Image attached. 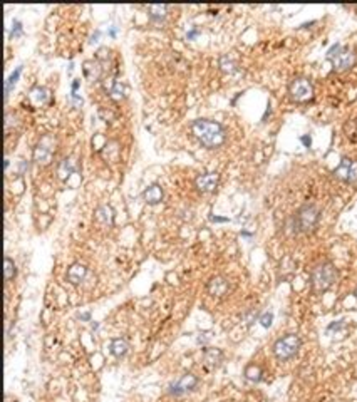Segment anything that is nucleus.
<instances>
[{"label": "nucleus", "instance_id": "21", "mask_svg": "<svg viewBox=\"0 0 357 402\" xmlns=\"http://www.w3.org/2000/svg\"><path fill=\"white\" fill-rule=\"evenodd\" d=\"M3 270H5V280H12L14 278V275H15V265H14V262H12L10 258H5L3 260Z\"/></svg>", "mask_w": 357, "mask_h": 402}, {"label": "nucleus", "instance_id": "31", "mask_svg": "<svg viewBox=\"0 0 357 402\" xmlns=\"http://www.w3.org/2000/svg\"><path fill=\"white\" fill-rule=\"evenodd\" d=\"M356 297H357V288H356Z\"/></svg>", "mask_w": 357, "mask_h": 402}, {"label": "nucleus", "instance_id": "4", "mask_svg": "<svg viewBox=\"0 0 357 402\" xmlns=\"http://www.w3.org/2000/svg\"><path fill=\"white\" fill-rule=\"evenodd\" d=\"M299 347H300V339L297 335H285L283 339L275 342L274 352L280 360H287L297 354Z\"/></svg>", "mask_w": 357, "mask_h": 402}, {"label": "nucleus", "instance_id": "20", "mask_svg": "<svg viewBox=\"0 0 357 402\" xmlns=\"http://www.w3.org/2000/svg\"><path fill=\"white\" fill-rule=\"evenodd\" d=\"M30 97H32V99H35V101H40V103H46L47 97H49V91H47V89L37 87V89H34V91H32Z\"/></svg>", "mask_w": 357, "mask_h": 402}, {"label": "nucleus", "instance_id": "25", "mask_svg": "<svg viewBox=\"0 0 357 402\" xmlns=\"http://www.w3.org/2000/svg\"><path fill=\"white\" fill-rule=\"evenodd\" d=\"M272 320H274V315L270 314H265V315H262V319H260V323L263 327H270L272 325Z\"/></svg>", "mask_w": 357, "mask_h": 402}, {"label": "nucleus", "instance_id": "28", "mask_svg": "<svg viewBox=\"0 0 357 402\" xmlns=\"http://www.w3.org/2000/svg\"><path fill=\"white\" fill-rule=\"evenodd\" d=\"M302 143L305 144V146H310V137L309 136H303L302 137Z\"/></svg>", "mask_w": 357, "mask_h": 402}, {"label": "nucleus", "instance_id": "27", "mask_svg": "<svg viewBox=\"0 0 357 402\" xmlns=\"http://www.w3.org/2000/svg\"><path fill=\"white\" fill-rule=\"evenodd\" d=\"M78 87H79V80H74V84H72V94H76Z\"/></svg>", "mask_w": 357, "mask_h": 402}, {"label": "nucleus", "instance_id": "8", "mask_svg": "<svg viewBox=\"0 0 357 402\" xmlns=\"http://www.w3.org/2000/svg\"><path fill=\"white\" fill-rule=\"evenodd\" d=\"M198 384V379L193 375V374H186V375L181 377L180 380H178L176 384L171 385L169 387V392L174 394V396H181V394H185V392H188V391H192V389H194V385Z\"/></svg>", "mask_w": 357, "mask_h": 402}, {"label": "nucleus", "instance_id": "30", "mask_svg": "<svg viewBox=\"0 0 357 402\" xmlns=\"http://www.w3.org/2000/svg\"><path fill=\"white\" fill-rule=\"evenodd\" d=\"M79 319H82V320H89V319H91V315H89V314H82V315H79Z\"/></svg>", "mask_w": 357, "mask_h": 402}, {"label": "nucleus", "instance_id": "19", "mask_svg": "<svg viewBox=\"0 0 357 402\" xmlns=\"http://www.w3.org/2000/svg\"><path fill=\"white\" fill-rule=\"evenodd\" d=\"M245 375H247V379H250V380H260V375H262V371L258 367H255V365H250V367H247V371H245Z\"/></svg>", "mask_w": 357, "mask_h": 402}, {"label": "nucleus", "instance_id": "14", "mask_svg": "<svg viewBox=\"0 0 357 402\" xmlns=\"http://www.w3.org/2000/svg\"><path fill=\"white\" fill-rule=\"evenodd\" d=\"M143 198L146 203H149V205H156V203H160L161 200H163V189H161V186L153 185L143 193Z\"/></svg>", "mask_w": 357, "mask_h": 402}, {"label": "nucleus", "instance_id": "2", "mask_svg": "<svg viewBox=\"0 0 357 402\" xmlns=\"http://www.w3.org/2000/svg\"><path fill=\"white\" fill-rule=\"evenodd\" d=\"M335 278H337V271L332 263H322V265H317L312 270L310 275V282L314 292H326L332 285H334Z\"/></svg>", "mask_w": 357, "mask_h": 402}, {"label": "nucleus", "instance_id": "22", "mask_svg": "<svg viewBox=\"0 0 357 402\" xmlns=\"http://www.w3.org/2000/svg\"><path fill=\"white\" fill-rule=\"evenodd\" d=\"M149 12H151V17L153 19H165V12H166V7L165 5H153L149 7Z\"/></svg>", "mask_w": 357, "mask_h": 402}, {"label": "nucleus", "instance_id": "5", "mask_svg": "<svg viewBox=\"0 0 357 402\" xmlns=\"http://www.w3.org/2000/svg\"><path fill=\"white\" fill-rule=\"evenodd\" d=\"M312 94H314V91H312V86L307 79H295L290 84V96L299 103H305V101L312 99Z\"/></svg>", "mask_w": 357, "mask_h": 402}, {"label": "nucleus", "instance_id": "9", "mask_svg": "<svg viewBox=\"0 0 357 402\" xmlns=\"http://www.w3.org/2000/svg\"><path fill=\"white\" fill-rule=\"evenodd\" d=\"M206 290L212 297H223V295L228 292V282H226L225 277H213L206 285Z\"/></svg>", "mask_w": 357, "mask_h": 402}, {"label": "nucleus", "instance_id": "10", "mask_svg": "<svg viewBox=\"0 0 357 402\" xmlns=\"http://www.w3.org/2000/svg\"><path fill=\"white\" fill-rule=\"evenodd\" d=\"M218 180H220V176L217 173H205L196 178V188L205 193L213 191L218 186Z\"/></svg>", "mask_w": 357, "mask_h": 402}, {"label": "nucleus", "instance_id": "12", "mask_svg": "<svg viewBox=\"0 0 357 402\" xmlns=\"http://www.w3.org/2000/svg\"><path fill=\"white\" fill-rule=\"evenodd\" d=\"M86 275H87V268L84 265H81V263H74V265L67 270V280L72 283V285H79V283H82L84 278H86Z\"/></svg>", "mask_w": 357, "mask_h": 402}, {"label": "nucleus", "instance_id": "23", "mask_svg": "<svg viewBox=\"0 0 357 402\" xmlns=\"http://www.w3.org/2000/svg\"><path fill=\"white\" fill-rule=\"evenodd\" d=\"M123 91H124L123 84L114 82V86H112V89H111V96L114 97V99H121V97H123Z\"/></svg>", "mask_w": 357, "mask_h": 402}, {"label": "nucleus", "instance_id": "18", "mask_svg": "<svg viewBox=\"0 0 357 402\" xmlns=\"http://www.w3.org/2000/svg\"><path fill=\"white\" fill-rule=\"evenodd\" d=\"M92 72L96 74V77H99L101 74V69L97 64L91 62V60H87V62H84V74H86L87 79H94V76H92Z\"/></svg>", "mask_w": 357, "mask_h": 402}, {"label": "nucleus", "instance_id": "13", "mask_svg": "<svg viewBox=\"0 0 357 402\" xmlns=\"http://www.w3.org/2000/svg\"><path fill=\"white\" fill-rule=\"evenodd\" d=\"M34 160L39 164H49L52 160V148H49L46 144V139H42L37 144V148L34 149Z\"/></svg>", "mask_w": 357, "mask_h": 402}, {"label": "nucleus", "instance_id": "3", "mask_svg": "<svg viewBox=\"0 0 357 402\" xmlns=\"http://www.w3.org/2000/svg\"><path fill=\"white\" fill-rule=\"evenodd\" d=\"M319 223V208L314 205H307L299 210L295 214V228L299 231H312Z\"/></svg>", "mask_w": 357, "mask_h": 402}, {"label": "nucleus", "instance_id": "1", "mask_svg": "<svg viewBox=\"0 0 357 402\" xmlns=\"http://www.w3.org/2000/svg\"><path fill=\"white\" fill-rule=\"evenodd\" d=\"M193 134L206 148H218L225 141V131L218 123L210 119H196L192 126Z\"/></svg>", "mask_w": 357, "mask_h": 402}, {"label": "nucleus", "instance_id": "17", "mask_svg": "<svg viewBox=\"0 0 357 402\" xmlns=\"http://www.w3.org/2000/svg\"><path fill=\"white\" fill-rule=\"evenodd\" d=\"M205 362L206 364H210V365H217L218 362H220L221 360V357H223V354L220 350H218V348H206L205 350Z\"/></svg>", "mask_w": 357, "mask_h": 402}, {"label": "nucleus", "instance_id": "26", "mask_svg": "<svg viewBox=\"0 0 357 402\" xmlns=\"http://www.w3.org/2000/svg\"><path fill=\"white\" fill-rule=\"evenodd\" d=\"M14 26H15V27L12 29V37H14V35L17 34V32H20V22H15Z\"/></svg>", "mask_w": 357, "mask_h": 402}, {"label": "nucleus", "instance_id": "7", "mask_svg": "<svg viewBox=\"0 0 357 402\" xmlns=\"http://www.w3.org/2000/svg\"><path fill=\"white\" fill-rule=\"evenodd\" d=\"M332 62H334L335 71H347L356 64V54L352 51H340L335 57H332Z\"/></svg>", "mask_w": 357, "mask_h": 402}, {"label": "nucleus", "instance_id": "11", "mask_svg": "<svg viewBox=\"0 0 357 402\" xmlns=\"http://www.w3.org/2000/svg\"><path fill=\"white\" fill-rule=\"evenodd\" d=\"M94 218L97 223H101L103 226H111L112 221H114V211H112L111 206L103 205V206H97L94 211Z\"/></svg>", "mask_w": 357, "mask_h": 402}, {"label": "nucleus", "instance_id": "15", "mask_svg": "<svg viewBox=\"0 0 357 402\" xmlns=\"http://www.w3.org/2000/svg\"><path fill=\"white\" fill-rule=\"evenodd\" d=\"M109 348H111V354L114 357H124L126 354H128L129 345L123 339H114L111 342V345H109Z\"/></svg>", "mask_w": 357, "mask_h": 402}, {"label": "nucleus", "instance_id": "16", "mask_svg": "<svg viewBox=\"0 0 357 402\" xmlns=\"http://www.w3.org/2000/svg\"><path fill=\"white\" fill-rule=\"evenodd\" d=\"M78 169V164H76V161L72 160V158H67V160H64L62 163L59 166V176L62 178V180H66V178L71 176L72 173Z\"/></svg>", "mask_w": 357, "mask_h": 402}, {"label": "nucleus", "instance_id": "24", "mask_svg": "<svg viewBox=\"0 0 357 402\" xmlns=\"http://www.w3.org/2000/svg\"><path fill=\"white\" fill-rule=\"evenodd\" d=\"M20 71H22V66H19L17 69H15V72L9 77V80H7V87H5V92H9L10 91V86L12 84H15V80L19 79V74H20Z\"/></svg>", "mask_w": 357, "mask_h": 402}, {"label": "nucleus", "instance_id": "6", "mask_svg": "<svg viewBox=\"0 0 357 402\" xmlns=\"http://www.w3.org/2000/svg\"><path fill=\"white\" fill-rule=\"evenodd\" d=\"M334 174L344 181H351V183L356 181L357 180V161L344 158V160L340 161V164L335 168Z\"/></svg>", "mask_w": 357, "mask_h": 402}, {"label": "nucleus", "instance_id": "29", "mask_svg": "<svg viewBox=\"0 0 357 402\" xmlns=\"http://www.w3.org/2000/svg\"><path fill=\"white\" fill-rule=\"evenodd\" d=\"M196 34H198V30H192V32H190L188 35H186V37H188V39H193V37H194V35H196Z\"/></svg>", "mask_w": 357, "mask_h": 402}]
</instances>
